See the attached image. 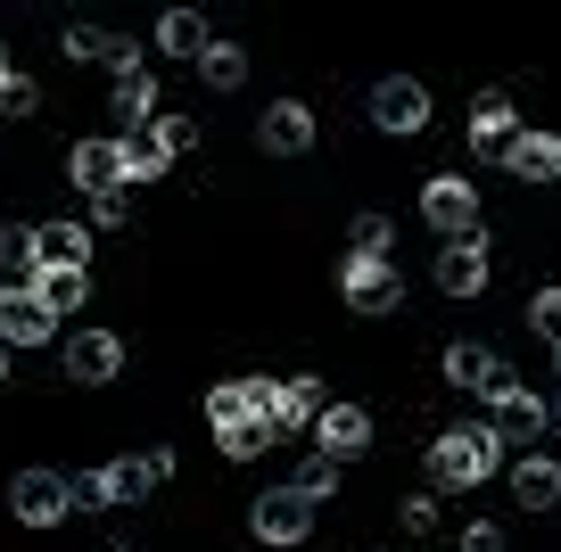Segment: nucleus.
I'll return each instance as SVG.
<instances>
[{"instance_id": "obj_23", "label": "nucleus", "mask_w": 561, "mask_h": 552, "mask_svg": "<svg viewBox=\"0 0 561 552\" xmlns=\"http://www.w3.org/2000/svg\"><path fill=\"white\" fill-rule=\"evenodd\" d=\"M34 297H42V313L58 322V313H75V306L91 297V273H75V264H42V273H34Z\"/></svg>"}, {"instance_id": "obj_9", "label": "nucleus", "mask_w": 561, "mask_h": 552, "mask_svg": "<svg viewBox=\"0 0 561 552\" xmlns=\"http://www.w3.org/2000/svg\"><path fill=\"white\" fill-rule=\"evenodd\" d=\"M314 453H331V462L339 470H347L355 462V453H371V413H364V404H322V421H314Z\"/></svg>"}, {"instance_id": "obj_1", "label": "nucleus", "mask_w": 561, "mask_h": 552, "mask_svg": "<svg viewBox=\"0 0 561 552\" xmlns=\"http://www.w3.org/2000/svg\"><path fill=\"white\" fill-rule=\"evenodd\" d=\"M421 470H430V495H471L504 470V446H495V429H438Z\"/></svg>"}, {"instance_id": "obj_24", "label": "nucleus", "mask_w": 561, "mask_h": 552, "mask_svg": "<svg viewBox=\"0 0 561 552\" xmlns=\"http://www.w3.org/2000/svg\"><path fill=\"white\" fill-rule=\"evenodd\" d=\"M207 18H198V9H165V18H158V50L165 58H191V67H198V50H207Z\"/></svg>"}, {"instance_id": "obj_6", "label": "nucleus", "mask_w": 561, "mask_h": 552, "mask_svg": "<svg viewBox=\"0 0 561 552\" xmlns=\"http://www.w3.org/2000/svg\"><path fill=\"white\" fill-rule=\"evenodd\" d=\"M58 363H67V380H83V388H107V380L124 371V338H116V330H67Z\"/></svg>"}, {"instance_id": "obj_2", "label": "nucleus", "mask_w": 561, "mask_h": 552, "mask_svg": "<svg viewBox=\"0 0 561 552\" xmlns=\"http://www.w3.org/2000/svg\"><path fill=\"white\" fill-rule=\"evenodd\" d=\"M9 511H18V528H58L75 511V479L67 470H18L9 479Z\"/></svg>"}, {"instance_id": "obj_8", "label": "nucleus", "mask_w": 561, "mask_h": 552, "mask_svg": "<svg viewBox=\"0 0 561 552\" xmlns=\"http://www.w3.org/2000/svg\"><path fill=\"white\" fill-rule=\"evenodd\" d=\"M67 182H75L83 198L124 191V140H116V133H100V140H75V149H67Z\"/></svg>"}, {"instance_id": "obj_28", "label": "nucleus", "mask_w": 561, "mask_h": 552, "mask_svg": "<svg viewBox=\"0 0 561 552\" xmlns=\"http://www.w3.org/2000/svg\"><path fill=\"white\" fill-rule=\"evenodd\" d=\"M273 437H280V429H273V421H231V429H215V446H224V453H231V462H256V453H264V446H273Z\"/></svg>"}, {"instance_id": "obj_17", "label": "nucleus", "mask_w": 561, "mask_h": 552, "mask_svg": "<svg viewBox=\"0 0 561 552\" xmlns=\"http://www.w3.org/2000/svg\"><path fill=\"white\" fill-rule=\"evenodd\" d=\"M512 503H520V511H553L561 503V462L553 453H520V462H512Z\"/></svg>"}, {"instance_id": "obj_4", "label": "nucleus", "mask_w": 561, "mask_h": 552, "mask_svg": "<svg viewBox=\"0 0 561 552\" xmlns=\"http://www.w3.org/2000/svg\"><path fill=\"white\" fill-rule=\"evenodd\" d=\"M248 536H256V544H306V536H314V503H306L298 486H264L256 511H248Z\"/></svg>"}, {"instance_id": "obj_35", "label": "nucleus", "mask_w": 561, "mask_h": 552, "mask_svg": "<svg viewBox=\"0 0 561 552\" xmlns=\"http://www.w3.org/2000/svg\"><path fill=\"white\" fill-rule=\"evenodd\" d=\"M158 133H165V149H174V157L198 149V124H191V116H158Z\"/></svg>"}, {"instance_id": "obj_31", "label": "nucleus", "mask_w": 561, "mask_h": 552, "mask_svg": "<svg viewBox=\"0 0 561 552\" xmlns=\"http://www.w3.org/2000/svg\"><path fill=\"white\" fill-rule=\"evenodd\" d=\"M34 107H42V83H34V74H9V83H0V116H9V124H25Z\"/></svg>"}, {"instance_id": "obj_39", "label": "nucleus", "mask_w": 561, "mask_h": 552, "mask_svg": "<svg viewBox=\"0 0 561 552\" xmlns=\"http://www.w3.org/2000/svg\"><path fill=\"white\" fill-rule=\"evenodd\" d=\"M553 429H561V396H553Z\"/></svg>"}, {"instance_id": "obj_29", "label": "nucleus", "mask_w": 561, "mask_h": 552, "mask_svg": "<svg viewBox=\"0 0 561 552\" xmlns=\"http://www.w3.org/2000/svg\"><path fill=\"white\" fill-rule=\"evenodd\" d=\"M58 50H67L75 67H107V50H116V34H107V25H67V34H58Z\"/></svg>"}, {"instance_id": "obj_13", "label": "nucleus", "mask_w": 561, "mask_h": 552, "mask_svg": "<svg viewBox=\"0 0 561 552\" xmlns=\"http://www.w3.org/2000/svg\"><path fill=\"white\" fill-rule=\"evenodd\" d=\"M495 157H504L512 182H561V140H553V133H537V124H520V133H512Z\"/></svg>"}, {"instance_id": "obj_34", "label": "nucleus", "mask_w": 561, "mask_h": 552, "mask_svg": "<svg viewBox=\"0 0 561 552\" xmlns=\"http://www.w3.org/2000/svg\"><path fill=\"white\" fill-rule=\"evenodd\" d=\"M124 215H133V198H124V191H100V198H91V223H100V231H116Z\"/></svg>"}, {"instance_id": "obj_26", "label": "nucleus", "mask_w": 561, "mask_h": 552, "mask_svg": "<svg viewBox=\"0 0 561 552\" xmlns=\"http://www.w3.org/2000/svg\"><path fill=\"white\" fill-rule=\"evenodd\" d=\"M198 83L207 91H240L248 83V50L240 42H207V50H198Z\"/></svg>"}, {"instance_id": "obj_20", "label": "nucleus", "mask_w": 561, "mask_h": 552, "mask_svg": "<svg viewBox=\"0 0 561 552\" xmlns=\"http://www.w3.org/2000/svg\"><path fill=\"white\" fill-rule=\"evenodd\" d=\"M34 273H42L34 223H0V289H34Z\"/></svg>"}, {"instance_id": "obj_32", "label": "nucleus", "mask_w": 561, "mask_h": 552, "mask_svg": "<svg viewBox=\"0 0 561 552\" xmlns=\"http://www.w3.org/2000/svg\"><path fill=\"white\" fill-rule=\"evenodd\" d=\"M528 330H537V338H561V280L528 297Z\"/></svg>"}, {"instance_id": "obj_33", "label": "nucleus", "mask_w": 561, "mask_h": 552, "mask_svg": "<svg viewBox=\"0 0 561 552\" xmlns=\"http://www.w3.org/2000/svg\"><path fill=\"white\" fill-rule=\"evenodd\" d=\"M397 519H404L413 536H430V528H438V495H430V486H421V495H404V503H397Z\"/></svg>"}, {"instance_id": "obj_40", "label": "nucleus", "mask_w": 561, "mask_h": 552, "mask_svg": "<svg viewBox=\"0 0 561 552\" xmlns=\"http://www.w3.org/2000/svg\"><path fill=\"white\" fill-rule=\"evenodd\" d=\"M107 552H133V544H107Z\"/></svg>"}, {"instance_id": "obj_12", "label": "nucleus", "mask_w": 561, "mask_h": 552, "mask_svg": "<svg viewBox=\"0 0 561 552\" xmlns=\"http://www.w3.org/2000/svg\"><path fill=\"white\" fill-rule=\"evenodd\" d=\"M488 273H495L488 231H471V240H446V248H438V289H446V297H479V289H488Z\"/></svg>"}, {"instance_id": "obj_19", "label": "nucleus", "mask_w": 561, "mask_h": 552, "mask_svg": "<svg viewBox=\"0 0 561 552\" xmlns=\"http://www.w3.org/2000/svg\"><path fill=\"white\" fill-rule=\"evenodd\" d=\"M116 140H124V182H158L165 165H182V157L165 149L158 124H133V133H116Z\"/></svg>"}, {"instance_id": "obj_11", "label": "nucleus", "mask_w": 561, "mask_h": 552, "mask_svg": "<svg viewBox=\"0 0 561 552\" xmlns=\"http://www.w3.org/2000/svg\"><path fill=\"white\" fill-rule=\"evenodd\" d=\"M256 149L264 157H306V149H314V107H306V100H273L256 116Z\"/></svg>"}, {"instance_id": "obj_37", "label": "nucleus", "mask_w": 561, "mask_h": 552, "mask_svg": "<svg viewBox=\"0 0 561 552\" xmlns=\"http://www.w3.org/2000/svg\"><path fill=\"white\" fill-rule=\"evenodd\" d=\"M9 74H18V67H9V50H0V83H9Z\"/></svg>"}, {"instance_id": "obj_15", "label": "nucleus", "mask_w": 561, "mask_h": 552, "mask_svg": "<svg viewBox=\"0 0 561 552\" xmlns=\"http://www.w3.org/2000/svg\"><path fill=\"white\" fill-rule=\"evenodd\" d=\"M495 404V446H537L545 437V396H528V388H504V396H488Z\"/></svg>"}, {"instance_id": "obj_7", "label": "nucleus", "mask_w": 561, "mask_h": 552, "mask_svg": "<svg viewBox=\"0 0 561 552\" xmlns=\"http://www.w3.org/2000/svg\"><path fill=\"white\" fill-rule=\"evenodd\" d=\"M339 297H347V313H397L404 306V280H397V264L347 256V264H339Z\"/></svg>"}, {"instance_id": "obj_5", "label": "nucleus", "mask_w": 561, "mask_h": 552, "mask_svg": "<svg viewBox=\"0 0 561 552\" xmlns=\"http://www.w3.org/2000/svg\"><path fill=\"white\" fill-rule=\"evenodd\" d=\"M371 124H380L388 140L430 133V83H413V74H380V83H371Z\"/></svg>"}, {"instance_id": "obj_21", "label": "nucleus", "mask_w": 561, "mask_h": 552, "mask_svg": "<svg viewBox=\"0 0 561 552\" xmlns=\"http://www.w3.org/2000/svg\"><path fill=\"white\" fill-rule=\"evenodd\" d=\"M512 133H520V116H512V91H479V100H471V149L495 157Z\"/></svg>"}, {"instance_id": "obj_36", "label": "nucleus", "mask_w": 561, "mask_h": 552, "mask_svg": "<svg viewBox=\"0 0 561 552\" xmlns=\"http://www.w3.org/2000/svg\"><path fill=\"white\" fill-rule=\"evenodd\" d=\"M462 552H504V528H495V519H471V528H462Z\"/></svg>"}, {"instance_id": "obj_18", "label": "nucleus", "mask_w": 561, "mask_h": 552, "mask_svg": "<svg viewBox=\"0 0 561 552\" xmlns=\"http://www.w3.org/2000/svg\"><path fill=\"white\" fill-rule=\"evenodd\" d=\"M322 404H331L322 380H273V429H314Z\"/></svg>"}, {"instance_id": "obj_38", "label": "nucleus", "mask_w": 561, "mask_h": 552, "mask_svg": "<svg viewBox=\"0 0 561 552\" xmlns=\"http://www.w3.org/2000/svg\"><path fill=\"white\" fill-rule=\"evenodd\" d=\"M553 371H561V338H553Z\"/></svg>"}, {"instance_id": "obj_25", "label": "nucleus", "mask_w": 561, "mask_h": 552, "mask_svg": "<svg viewBox=\"0 0 561 552\" xmlns=\"http://www.w3.org/2000/svg\"><path fill=\"white\" fill-rule=\"evenodd\" d=\"M34 248H42V264H75V273H91V231L83 223H34Z\"/></svg>"}, {"instance_id": "obj_3", "label": "nucleus", "mask_w": 561, "mask_h": 552, "mask_svg": "<svg viewBox=\"0 0 561 552\" xmlns=\"http://www.w3.org/2000/svg\"><path fill=\"white\" fill-rule=\"evenodd\" d=\"M421 223L438 231V240H471V231H479V182H462V173H430Z\"/></svg>"}, {"instance_id": "obj_30", "label": "nucleus", "mask_w": 561, "mask_h": 552, "mask_svg": "<svg viewBox=\"0 0 561 552\" xmlns=\"http://www.w3.org/2000/svg\"><path fill=\"white\" fill-rule=\"evenodd\" d=\"M289 486H298L306 503H331V486H339V462H331V453H306V462H298V479H289Z\"/></svg>"}, {"instance_id": "obj_22", "label": "nucleus", "mask_w": 561, "mask_h": 552, "mask_svg": "<svg viewBox=\"0 0 561 552\" xmlns=\"http://www.w3.org/2000/svg\"><path fill=\"white\" fill-rule=\"evenodd\" d=\"M107 107H116V124H124V133H133V124H158V74H149V67L116 74V91H107Z\"/></svg>"}, {"instance_id": "obj_10", "label": "nucleus", "mask_w": 561, "mask_h": 552, "mask_svg": "<svg viewBox=\"0 0 561 552\" xmlns=\"http://www.w3.org/2000/svg\"><path fill=\"white\" fill-rule=\"evenodd\" d=\"M438 363H446V380H455V388H471V396H504V388H512L504 355H495V346H479V338H455Z\"/></svg>"}, {"instance_id": "obj_16", "label": "nucleus", "mask_w": 561, "mask_h": 552, "mask_svg": "<svg viewBox=\"0 0 561 552\" xmlns=\"http://www.w3.org/2000/svg\"><path fill=\"white\" fill-rule=\"evenodd\" d=\"M207 421L215 429H231V421H273V380H215Z\"/></svg>"}, {"instance_id": "obj_14", "label": "nucleus", "mask_w": 561, "mask_h": 552, "mask_svg": "<svg viewBox=\"0 0 561 552\" xmlns=\"http://www.w3.org/2000/svg\"><path fill=\"white\" fill-rule=\"evenodd\" d=\"M58 322L42 313L34 289H0V346H50Z\"/></svg>"}, {"instance_id": "obj_27", "label": "nucleus", "mask_w": 561, "mask_h": 552, "mask_svg": "<svg viewBox=\"0 0 561 552\" xmlns=\"http://www.w3.org/2000/svg\"><path fill=\"white\" fill-rule=\"evenodd\" d=\"M388 248H397V223H388V215H355V223H347V256L388 264Z\"/></svg>"}]
</instances>
